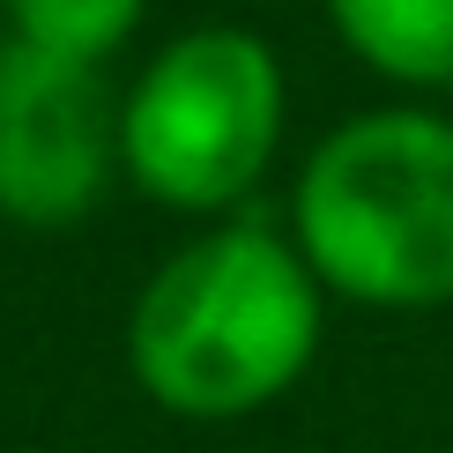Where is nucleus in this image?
Instances as JSON below:
<instances>
[{
    "label": "nucleus",
    "instance_id": "obj_6",
    "mask_svg": "<svg viewBox=\"0 0 453 453\" xmlns=\"http://www.w3.org/2000/svg\"><path fill=\"white\" fill-rule=\"evenodd\" d=\"M8 37L30 52H52V60L97 67L134 37L142 0H8Z\"/></svg>",
    "mask_w": 453,
    "mask_h": 453
},
{
    "label": "nucleus",
    "instance_id": "obj_3",
    "mask_svg": "<svg viewBox=\"0 0 453 453\" xmlns=\"http://www.w3.org/2000/svg\"><path fill=\"white\" fill-rule=\"evenodd\" d=\"M282 119H290V82L268 37L209 23L186 30L119 104V164L149 201L179 216H209L245 201L268 179Z\"/></svg>",
    "mask_w": 453,
    "mask_h": 453
},
{
    "label": "nucleus",
    "instance_id": "obj_5",
    "mask_svg": "<svg viewBox=\"0 0 453 453\" xmlns=\"http://www.w3.org/2000/svg\"><path fill=\"white\" fill-rule=\"evenodd\" d=\"M334 37L402 89H453V0H327Z\"/></svg>",
    "mask_w": 453,
    "mask_h": 453
},
{
    "label": "nucleus",
    "instance_id": "obj_2",
    "mask_svg": "<svg viewBox=\"0 0 453 453\" xmlns=\"http://www.w3.org/2000/svg\"><path fill=\"white\" fill-rule=\"evenodd\" d=\"M290 245L349 305H453V119L417 104L342 119L297 172Z\"/></svg>",
    "mask_w": 453,
    "mask_h": 453
},
{
    "label": "nucleus",
    "instance_id": "obj_4",
    "mask_svg": "<svg viewBox=\"0 0 453 453\" xmlns=\"http://www.w3.org/2000/svg\"><path fill=\"white\" fill-rule=\"evenodd\" d=\"M119 164V104L97 67L0 45V216L60 231L89 216Z\"/></svg>",
    "mask_w": 453,
    "mask_h": 453
},
{
    "label": "nucleus",
    "instance_id": "obj_1",
    "mask_svg": "<svg viewBox=\"0 0 453 453\" xmlns=\"http://www.w3.org/2000/svg\"><path fill=\"white\" fill-rule=\"evenodd\" d=\"M319 357V275L290 238L231 223L179 245L127 312V365L172 417L231 424L268 409Z\"/></svg>",
    "mask_w": 453,
    "mask_h": 453
}]
</instances>
